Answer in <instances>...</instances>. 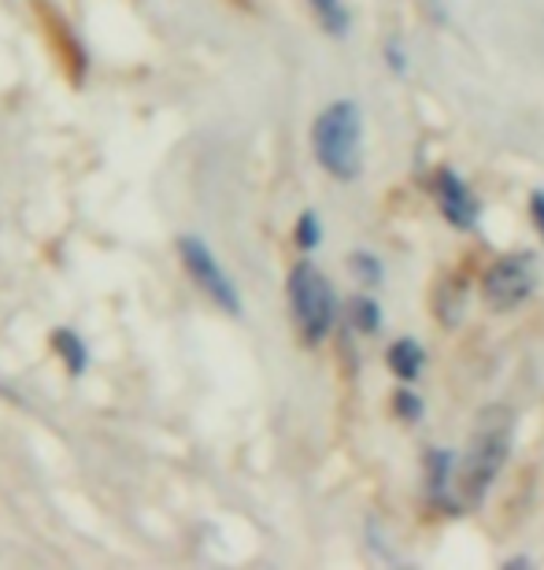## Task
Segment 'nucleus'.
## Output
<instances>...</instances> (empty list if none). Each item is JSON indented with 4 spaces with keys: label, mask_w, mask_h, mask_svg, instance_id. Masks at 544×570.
Instances as JSON below:
<instances>
[{
    "label": "nucleus",
    "mask_w": 544,
    "mask_h": 570,
    "mask_svg": "<svg viewBox=\"0 0 544 570\" xmlns=\"http://www.w3.org/2000/svg\"><path fill=\"white\" fill-rule=\"evenodd\" d=\"M311 148L319 167L337 181H353L363 170V111L356 100H334L311 127Z\"/></svg>",
    "instance_id": "f257e3e1"
},
{
    "label": "nucleus",
    "mask_w": 544,
    "mask_h": 570,
    "mask_svg": "<svg viewBox=\"0 0 544 570\" xmlns=\"http://www.w3.org/2000/svg\"><path fill=\"white\" fill-rule=\"evenodd\" d=\"M289 312L293 323H297L300 337L308 345H319V341L330 337V330L337 323V293L334 285L326 282V275L311 259H300L297 267L289 271Z\"/></svg>",
    "instance_id": "f03ea898"
},
{
    "label": "nucleus",
    "mask_w": 544,
    "mask_h": 570,
    "mask_svg": "<svg viewBox=\"0 0 544 570\" xmlns=\"http://www.w3.org/2000/svg\"><path fill=\"white\" fill-rule=\"evenodd\" d=\"M507 449H512V430H507V423H493V415H485V423L474 433L459 466V493L467 504H482L485 500L501 466L507 463Z\"/></svg>",
    "instance_id": "7ed1b4c3"
},
{
    "label": "nucleus",
    "mask_w": 544,
    "mask_h": 570,
    "mask_svg": "<svg viewBox=\"0 0 544 570\" xmlns=\"http://www.w3.org/2000/svg\"><path fill=\"white\" fill-rule=\"evenodd\" d=\"M178 253H181V264L189 271V278L211 296V304H219L222 312H230V315H241V293H237V285L222 271L219 259H215L204 237H192V234L178 237Z\"/></svg>",
    "instance_id": "20e7f679"
},
{
    "label": "nucleus",
    "mask_w": 544,
    "mask_h": 570,
    "mask_svg": "<svg viewBox=\"0 0 544 570\" xmlns=\"http://www.w3.org/2000/svg\"><path fill=\"white\" fill-rule=\"evenodd\" d=\"M482 293L493 307H515L534 293V267L530 256H504L485 271Z\"/></svg>",
    "instance_id": "39448f33"
},
{
    "label": "nucleus",
    "mask_w": 544,
    "mask_h": 570,
    "mask_svg": "<svg viewBox=\"0 0 544 570\" xmlns=\"http://www.w3.org/2000/svg\"><path fill=\"white\" fill-rule=\"evenodd\" d=\"M429 186H434V200H437L441 215H445L456 230H471V226L478 223V197H474L471 186L456 175V170L441 167Z\"/></svg>",
    "instance_id": "423d86ee"
},
{
    "label": "nucleus",
    "mask_w": 544,
    "mask_h": 570,
    "mask_svg": "<svg viewBox=\"0 0 544 570\" xmlns=\"http://www.w3.org/2000/svg\"><path fill=\"white\" fill-rule=\"evenodd\" d=\"M389 367L396 379H404V382H415L418 374H423L426 367V352L418 341L412 337H400V341H393V348H389Z\"/></svg>",
    "instance_id": "0eeeda50"
},
{
    "label": "nucleus",
    "mask_w": 544,
    "mask_h": 570,
    "mask_svg": "<svg viewBox=\"0 0 544 570\" xmlns=\"http://www.w3.org/2000/svg\"><path fill=\"white\" fill-rule=\"evenodd\" d=\"M426 489H429V500L445 504V493L452 489V452L429 449V455H426Z\"/></svg>",
    "instance_id": "6e6552de"
},
{
    "label": "nucleus",
    "mask_w": 544,
    "mask_h": 570,
    "mask_svg": "<svg viewBox=\"0 0 544 570\" xmlns=\"http://www.w3.org/2000/svg\"><path fill=\"white\" fill-rule=\"evenodd\" d=\"M315 19L323 22V30L330 33V38H345L348 33V8L345 0H308Z\"/></svg>",
    "instance_id": "1a4fd4ad"
},
{
    "label": "nucleus",
    "mask_w": 544,
    "mask_h": 570,
    "mask_svg": "<svg viewBox=\"0 0 544 570\" xmlns=\"http://www.w3.org/2000/svg\"><path fill=\"white\" fill-rule=\"evenodd\" d=\"M52 345H56V352L63 356V363H67V371L71 374H82L86 371V363H89V352H86V345L78 341L71 330H56V337H52Z\"/></svg>",
    "instance_id": "9d476101"
},
{
    "label": "nucleus",
    "mask_w": 544,
    "mask_h": 570,
    "mask_svg": "<svg viewBox=\"0 0 544 570\" xmlns=\"http://www.w3.org/2000/svg\"><path fill=\"white\" fill-rule=\"evenodd\" d=\"M348 323H353L356 334H378V326H382L378 304H374L370 296H356V301L348 304Z\"/></svg>",
    "instance_id": "9b49d317"
},
{
    "label": "nucleus",
    "mask_w": 544,
    "mask_h": 570,
    "mask_svg": "<svg viewBox=\"0 0 544 570\" xmlns=\"http://www.w3.org/2000/svg\"><path fill=\"white\" fill-rule=\"evenodd\" d=\"M348 271H353V275L359 282H367V285L382 282V264H378V256H374V253H353V256H348Z\"/></svg>",
    "instance_id": "f8f14e48"
},
{
    "label": "nucleus",
    "mask_w": 544,
    "mask_h": 570,
    "mask_svg": "<svg viewBox=\"0 0 544 570\" xmlns=\"http://www.w3.org/2000/svg\"><path fill=\"white\" fill-rule=\"evenodd\" d=\"M323 242V226H319V215L315 212H304L300 223H297V245L304 248V253H311V248H319Z\"/></svg>",
    "instance_id": "ddd939ff"
},
{
    "label": "nucleus",
    "mask_w": 544,
    "mask_h": 570,
    "mask_svg": "<svg viewBox=\"0 0 544 570\" xmlns=\"http://www.w3.org/2000/svg\"><path fill=\"white\" fill-rule=\"evenodd\" d=\"M396 415H400L404 423H415V419H423V401H418L412 390H400L396 393Z\"/></svg>",
    "instance_id": "4468645a"
},
{
    "label": "nucleus",
    "mask_w": 544,
    "mask_h": 570,
    "mask_svg": "<svg viewBox=\"0 0 544 570\" xmlns=\"http://www.w3.org/2000/svg\"><path fill=\"white\" fill-rule=\"evenodd\" d=\"M385 60H389V67L396 75H404L407 71V60H404V45L400 41H389L385 45Z\"/></svg>",
    "instance_id": "2eb2a0df"
},
{
    "label": "nucleus",
    "mask_w": 544,
    "mask_h": 570,
    "mask_svg": "<svg viewBox=\"0 0 544 570\" xmlns=\"http://www.w3.org/2000/svg\"><path fill=\"white\" fill-rule=\"evenodd\" d=\"M530 215H534V226H537V234L544 237V189H537L534 197H530Z\"/></svg>",
    "instance_id": "dca6fc26"
}]
</instances>
